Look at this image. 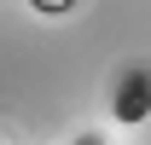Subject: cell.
<instances>
[{
	"instance_id": "cell-1",
	"label": "cell",
	"mask_w": 151,
	"mask_h": 145,
	"mask_svg": "<svg viewBox=\"0 0 151 145\" xmlns=\"http://www.w3.org/2000/svg\"><path fill=\"white\" fill-rule=\"evenodd\" d=\"M151 110V75L145 70H134L128 75V87L116 93V116H122V122H134V116H145Z\"/></svg>"
},
{
	"instance_id": "cell-2",
	"label": "cell",
	"mask_w": 151,
	"mask_h": 145,
	"mask_svg": "<svg viewBox=\"0 0 151 145\" xmlns=\"http://www.w3.org/2000/svg\"><path fill=\"white\" fill-rule=\"evenodd\" d=\"M35 6H47V12H64V6H70V0H35Z\"/></svg>"
}]
</instances>
